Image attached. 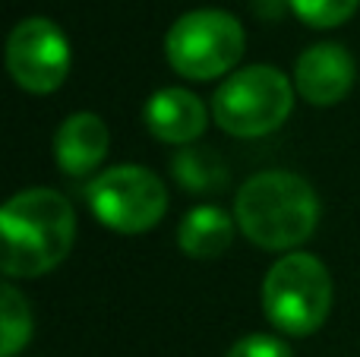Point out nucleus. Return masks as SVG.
Wrapping results in <instances>:
<instances>
[{"label": "nucleus", "instance_id": "1", "mask_svg": "<svg viewBox=\"0 0 360 357\" xmlns=\"http://www.w3.org/2000/svg\"><path fill=\"white\" fill-rule=\"evenodd\" d=\"M0 269L10 278H38L57 269L76 244V212L63 193L29 187L0 209Z\"/></svg>", "mask_w": 360, "mask_h": 357}, {"label": "nucleus", "instance_id": "2", "mask_svg": "<svg viewBox=\"0 0 360 357\" xmlns=\"http://www.w3.org/2000/svg\"><path fill=\"white\" fill-rule=\"evenodd\" d=\"M234 221L262 250H294L316 231L319 196L291 171H262L237 190Z\"/></svg>", "mask_w": 360, "mask_h": 357}, {"label": "nucleus", "instance_id": "3", "mask_svg": "<svg viewBox=\"0 0 360 357\" xmlns=\"http://www.w3.org/2000/svg\"><path fill=\"white\" fill-rule=\"evenodd\" d=\"M266 320L285 335H313L332 310V275L313 253H285L262 282Z\"/></svg>", "mask_w": 360, "mask_h": 357}, {"label": "nucleus", "instance_id": "4", "mask_svg": "<svg viewBox=\"0 0 360 357\" xmlns=\"http://www.w3.org/2000/svg\"><path fill=\"white\" fill-rule=\"evenodd\" d=\"M294 82L281 70L256 67L231 73L212 95V117L224 133L237 139H253L278 130L294 108Z\"/></svg>", "mask_w": 360, "mask_h": 357}, {"label": "nucleus", "instance_id": "5", "mask_svg": "<svg viewBox=\"0 0 360 357\" xmlns=\"http://www.w3.org/2000/svg\"><path fill=\"white\" fill-rule=\"evenodd\" d=\"M247 35L237 16L224 10H190L168 29L165 54L171 70L186 79H218L240 63Z\"/></svg>", "mask_w": 360, "mask_h": 357}, {"label": "nucleus", "instance_id": "6", "mask_svg": "<svg viewBox=\"0 0 360 357\" xmlns=\"http://www.w3.org/2000/svg\"><path fill=\"white\" fill-rule=\"evenodd\" d=\"M92 215L114 234H146L168 212V190L143 164H117L89 183Z\"/></svg>", "mask_w": 360, "mask_h": 357}, {"label": "nucleus", "instance_id": "7", "mask_svg": "<svg viewBox=\"0 0 360 357\" xmlns=\"http://www.w3.org/2000/svg\"><path fill=\"white\" fill-rule=\"evenodd\" d=\"M70 41L57 22L44 16H29L6 38V70L13 82L32 95H48L70 76Z\"/></svg>", "mask_w": 360, "mask_h": 357}, {"label": "nucleus", "instance_id": "8", "mask_svg": "<svg viewBox=\"0 0 360 357\" xmlns=\"http://www.w3.org/2000/svg\"><path fill=\"white\" fill-rule=\"evenodd\" d=\"M354 57L348 54L345 44L335 41L313 44L294 63V89L313 108H332L345 101V95L354 86Z\"/></svg>", "mask_w": 360, "mask_h": 357}, {"label": "nucleus", "instance_id": "9", "mask_svg": "<svg viewBox=\"0 0 360 357\" xmlns=\"http://www.w3.org/2000/svg\"><path fill=\"white\" fill-rule=\"evenodd\" d=\"M143 120L149 133L162 143L171 145H190L199 139L209 124V111H205L202 98L193 95L190 89H158L143 108Z\"/></svg>", "mask_w": 360, "mask_h": 357}, {"label": "nucleus", "instance_id": "10", "mask_svg": "<svg viewBox=\"0 0 360 357\" xmlns=\"http://www.w3.org/2000/svg\"><path fill=\"white\" fill-rule=\"evenodd\" d=\"M108 126L98 114L76 111L57 126L54 133V158L57 168L70 177H89L108 155Z\"/></svg>", "mask_w": 360, "mask_h": 357}, {"label": "nucleus", "instance_id": "11", "mask_svg": "<svg viewBox=\"0 0 360 357\" xmlns=\"http://www.w3.org/2000/svg\"><path fill=\"white\" fill-rule=\"evenodd\" d=\"M234 225L224 209L218 206H196L184 215L177 228V244L190 259H215L234 240Z\"/></svg>", "mask_w": 360, "mask_h": 357}, {"label": "nucleus", "instance_id": "12", "mask_svg": "<svg viewBox=\"0 0 360 357\" xmlns=\"http://www.w3.org/2000/svg\"><path fill=\"white\" fill-rule=\"evenodd\" d=\"M171 174L184 190L190 193H218L228 187V164L218 152L184 145L171 158Z\"/></svg>", "mask_w": 360, "mask_h": 357}, {"label": "nucleus", "instance_id": "13", "mask_svg": "<svg viewBox=\"0 0 360 357\" xmlns=\"http://www.w3.org/2000/svg\"><path fill=\"white\" fill-rule=\"evenodd\" d=\"M0 357H16L29 345L32 339V310H29V301L19 294L13 285H4L0 291Z\"/></svg>", "mask_w": 360, "mask_h": 357}, {"label": "nucleus", "instance_id": "14", "mask_svg": "<svg viewBox=\"0 0 360 357\" xmlns=\"http://www.w3.org/2000/svg\"><path fill=\"white\" fill-rule=\"evenodd\" d=\"M294 16L313 29H335L348 22L357 10V0H288Z\"/></svg>", "mask_w": 360, "mask_h": 357}, {"label": "nucleus", "instance_id": "15", "mask_svg": "<svg viewBox=\"0 0 360 357\" xmlns=\"http://www.w3.org/2000/svg\"><path fill=\"white\" fill-rule=\"evenodd\" d=\"M224 357H291V348H288V342H281L278 335L250 332V335H243V339H237Z\"/></svg>", "mask_w": 360, "mask_h": 357}]
</instances>
